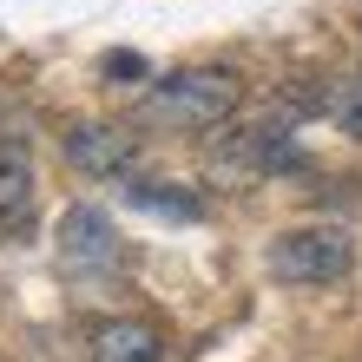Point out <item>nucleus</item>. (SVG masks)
<instances>
[{
    "label": "nucleus",
    "instance_id": "obj_8",
    "mask_svg": "<svg viewBox=\"0 0 362 362\" xmlns=\"http://www.w3.org/2000/svg\"><path fill=\"white\" fill-rule=\"evenodd\" d=\"M125 185V198H132L139 211H158V218H204V204H198V191H185L172 178H119Z\"/></svg>",
    "mask_w": 362,
    "mask_h": 362
},
{
    "label": "nucleus",
    "instance_id": "obj_5",
    "mask_svg": "<svg viewBox=\"0 0 362 362\" xmlns=\"http://www.w3.org/2000/svg\"><path fill=\"white\" fill-rule=\"evenodd\" d=\"M59 264L73 276L119 270V230H112V218H105L99 204H73L66 218H59Z\"/></svg>",
    "mask_w": 362,
    "mask_h": 362
},
{
    "label": "nucleus",
    "instance_id": "obj_3",
    "mask_svg": "<svg viewBox=\"0 0 362 362\" xmlns=\"http://www.w3.org/2000/svg\"><path fill=\"white\" fill-rule=\"evenodd\" d=\"M66 165L86 178H132L139 172V132L112 119H79L66 125Z\"/></svg>",
    "mask_w": 362,
    "mask_h": 362
},
{
    "label": "nucleus",
    "instance_id": "obj_2",
    "mask_svg": "<svg viewBox=\"0 0 362 362\" xmlns=\"http://www.w3.org/2000/svg\"><path fill=\"white\" fill-rule=\"evenodd\" d=\"M349 270H356L349 224H290V230L270 238V276L276 284L323 290V284H343Z\"/></svg>",
    "mask_w": 362,
    "mask_h": 362
},
{
    "label": "nucleus",
    "instance_id": "obj_6",
    "mask_svg": "<svg viewBox=\"0 0 362 362\" xmlns=\"http://www.w3.org/2000/svg\"><path fill=\"white\" fill-rule=\"evenodd\" d=\"M40 211V172L20 139H0V230H27Z\"/></svg>",
    "mask_w": 362,
    "mask_h": 362
},
{
    "label": "nucleus",
    "instance_id": "obj_9",
    "mask_svg": "<svg viewBox=\"0 0 362 362\" xmlns=\"http://www.w3.org/2000/svg\"><path fill=\"white\" fill-rule=\"evenodd\" d=\"M329 119H336V132H343V139L362 145V73H349L343 86L329 93Z\"/></svg>",
    "mask_w": 362,
    "mask_h": 362
},
{
    "label": "nucleus",
    "instance_id": "obj_1",
    "mask_svg": "<svg viewBox=\"0 0 362 362\" xmlns=\"http://www.w3.org/2000/svg\"><path fill=\"white\" fill-rule=\"evenodd\" d=\"M244 105V79L230 66H172L139 99V119L152 132H211Z\"/></svg>",
    "mask_w": 362,
    "mask_h": 362
},
{
    "label": "nucleus",
    "instance_id": "obj_7",
    "mask_svg": "<svg viewBox=\"0 0 362 362\" xmlns=\"http://www.w3.org/2000/svg\"><path fill=\"white\" fill-rule=\"evenodd\" d=\"M93 362H165V336L139 316H105L93 323Z\"/></svg>",
    "mask_w": 362,
    "mask_h": 362
},
{
    "label": "nucleus",
    "instance_id": "obj_4",
    "mask_svg": "<svg viewBox=\"0 0 362 362\" xmlns=\"http://www.w3.org/2000/svg\"><path fill=\"white\" fill-rule=\"evenodd\" d=\"M290 165H303L296 152V139L284 125H244V132H230L218 152H211V172L218 178H264V172H290Z\"/></svg>",
    "mask_w": 362,
    "mask_h": 362
}]
</instances>
